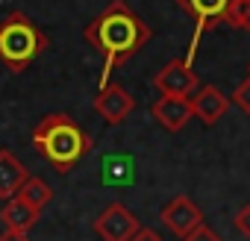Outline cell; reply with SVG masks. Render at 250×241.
Segmentation results:
<instances>
[{"label": "cell", "mask_w": 250, "mask_h": 241, "mask_svg": "<svg viewBox=\"0 0 250 241\" xmlns=\"http://www.w3.org/2000/svg\"><path fill=\"white\" fill-rule=\"evenodd\" d=\"M83 36L103 56V74H100V88H103V85H109V74L115 68H121L133 53H139L150 41V27L124 0H112L83 30Z\"/></svg>", "instance_id": "obj_1"}, {"label": "cell", "mask_w": 250, "mask_h": 241, "mask_svg": "<svg viewBox=\"0 0 250 241\" xmlns=\"http://www.w3.org/2000/svg\"><path fill=\"white\" fill-rule=\"evenodd\" d=\"M33 147L59 171L71 174L94 147L91 136L65 112H50L44 115L36 130H33Z\"/></svg>", "instance_id": "obj_2"}, {"label": "cell", "mask_w": 250, "mask_h": 241, "mask_svg": "<svg viewBox=\"0 0 250 241\" xmlns=\"http://www.w3.org/2000/svg\"><path fill=\"white\" fill-rule=\"evenodd\" d=\"M44 50H47V36L24 12H9L0 21V62L9 71L15 74L27 71Z\"/></svg>", "instance_id": "obj_3"}, {"label": "cell", "mask_w": 250, "mask_h": 241, "mask_svg": "<svg viewBox=\"0 0 250 241\" xmlns=\"http://www.w3.org/2000/svg\"><path fill=\"white\" fill-rule=\"evenodd\" d=\"M142 229V221L124 206V203H109L97 218H94V232L103 241H133V235Z\"/></svg>", "instance_id": "obj_4"}, {"label": "cell", "mask_w": 250, "mask_h": 241, "mask_svg": "<svg viewBox=\"0 0 250 241\" xmlns=\"http://www.w3.org/2000/svg\"><path fill=\"white\" fill-rule=\"evenodd\" d=\"M200 80L191 71L188 59H171L156 77H153V88L159 91V97H191L197 91Z\"/></svg>", "instance_id": "obj_5"}, {"label": "cell", "mask_w": 250, "mask_h": 241, "mask_svg": "<svg viewBox=\"0 0 250 241\" xmlns=\"http://www.w3.org/2000/svg\"><path fill=\"white\" fill-rule=\"evenodd\" d=\"M159 218H162V223L168 226V232H174L180 241H186L188 235H194V232L206 223V221H203V212H200V209L194 206V200L186 197V194L168 200V203L162 206Z\"/></svg>", "instance_id": "obj_6"}, {"label": "cell", "mask_w": 250, "mask_h": 241, "mask_svg": "<svg viewBox=\"0 0 250 241\" xmlns=\"http://www.w3.org/2000/svg\"><path fill=\"white\" fill-rule=\"evenodd\" d=\"M174 3L194 21V39H191V47H188V62H191V56H194V50H197V41H200V36L206 33V30H212V27H218V24H224V12H227V3L229 0H174Z\"/></svg>", "instance_id": "obj_7"}, {"label": "cell", "mask_w": 250, "mask_h": 241, "mask_svg": "<svg viewBox=\"0 0 250 241\" xmlns=\"http://www.w3.org/2000/svg\"><path fill=\"white\" fill-rule=\"evenodd\" d=\"M133 109H136L133 94L124 88V85H118V82L103 85L97 91V97H94V112L106 120V124H121V120L127 118Z\"/></svg>", "instance_id": "obj_8"}, {"label": "cell", "mask_w": 250, "mask_h": 241, "mask_svg": "<svg viewBox=\"0 0 250 241\" xmlns=\"http://www.w3.org/2000/svg\"><path fill=\"white\" fill-rule=\"evenodd\" d=\"M150 115L156 118V124L168 133H180L188 120L194 118L191 109V97H159L150 109Z\"/></svg>", "instance_id": "obj_9"}, {"label": "cell", "mask_w": 250, "mask_h": 241, "mask_svg": "<svg viewBox=\"0 0 250 241\" xmlns=\"http://www.w3.org/2000/svg\"><path fill=\"white\" fill-rule=\"evenodd\" d=\"M227 106H229V100H227V97L221 94V88H215V85H203V88H197V91L191 94V109H194V118L200 120L203 127L218 124L221 115L227 112Z\"/></svg>", "instance_id": "obj_10"}, {"label": "cell", "mask_w": 250, "mask_h": 241, "mask_svg": "<svg viewBox=\"0 0 250 241\" xmlns=\"http://www.w3.org/2000/svg\"><path fill=\"white\" fill-rule=\"evenodd\" d=\"M30 171L12 150H0V200H12L27 182Z\"/></svg>", "instance_id": "obj_11"}, {"label": "cell", "mask_w": 250, "mask_h": 241, "mask_svg": "<svg viewBox=\"0 0 250 241\" xmlns=\"http://www.w3.org/2000/svg\"><path fill=\"white\" fill-rule=\"evenodd\" d=\"M39 209H33L30 203H24L21 197L6 200V206L0 209V221L6 223V229H18V232H30L39 223Z\"/></svg>", "instance_id": "obj_12"}, {"label": "cell", "mask_w": 250, "mask_h": 241, "mask_svg": "<svg viewBox=\"0 0 250 241\" xmlns=\"http://www.w3.org/2000/svg\"><path fill=\"white\" fill-rule=\"evenodd\" d=\"M136 165L127 153H112L103 159V185H133Z\"/></svg>", "instance_id": "obj_13"}, {"label": "cell", "mask_w": 250, "mask_h": 241, "mask_svg": "<svg viewBox=\"0 0 250 241\" xmlns=\"http://www.w3.org/2000/svg\"><path fill=\"white\" fill-rule=\"evenodd\" d=\"M15 197H21L24 203H30L33 209L42 212V209L53 200V188H50L44 180H39V177H27V182L21 185V191H18Z\"/></svg>", "instance_id": "obj_14"}, {"label": "cell", "mask_w": 250, "mask_h": 241, "mask_svg": "<svg viewBox=\"0 0 250 241\" xmlns=\"http://www.w3.org/2000/svg\"><path fill=\"white\" fill-rule=\"evenodd\" d=\"M224 24L232 30H250V0H229L224 12Z\"/></svg>", "instance_id": "obj_15"}, {"label": "cell", "mask_w": 250, "mask_h": 241, "mask_svg": "<svg viewBox=\"0 0 250 241\" xmlns=\"http://www.w3.org/2000/svg\"><path fill=\"white\" fill-rule=\"evenodd\" d=\"M229 103H232V106H238L244 115H250V77H247L244 82H238V88L232 91Z\"/></svg>", "instance_id": "obj_16"}, {"label": "cell", "mask_w": 250, "mask_h": 241, "mask_svg": "<svg viewBox=\"0 0 250 241\" xmlns=\"http://www.w3.org/2000/svg\"><path fill=\"white\" fill-rule=\"evenodd\" d=\"M232 223H235V229H238L241 235H247V238H250V203H244V206L235 212Z\"/></svg>", "instance_id": "obj_17"}, {"label": "cell", "mask_w": 250, "mask_h": 241, "mask_svg": "<svg viewBox=\"0 0 250 241\" xmlns=\"http://www.w3.org/2000/svg\"><path fill=\"white\" fill-rule=\"evenodd\" d=\"M186 241H224V238H221V235H218L215 229H209V226L203 223V226H200V229H197L194 235H188Z\"/></svg>", "instance_id": "obj_18"}, {"label": "cell", "mask_w": 250, "mask_h": 241, "mask_svg": "<svg viewBox=\"0 0 250 241\" xmlns=\"http://www.w3.org/2000/svg\"><path fill=\"white\" fill-rule=\"evenodd\" d=\"M133 241H162V235H159L156 229H147V226H142V229L133 235Z\"/></svg>", "instance_id": "obj_19"}, {"label": "cell", "mask_w": 250, "mask_h": 241, "mask_svg": "<svg viewBox=\"0 0 250 241\" xmlns=\"http://www.w3.org/2000/svg\"><path fill=\"white\" fill-rule=\"evenodd\" d=\"M0 241H30L27 232H18V229H3L0 232Z\"/></svg>", "instance_id": "obj_20"}]
</instances>
